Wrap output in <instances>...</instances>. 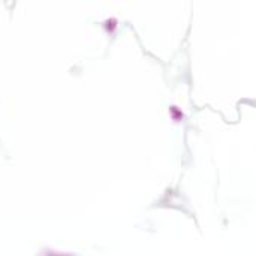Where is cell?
I'll list each match as a JSON object with an SVG mask.
<instances>
[{"label": "cell", "instance_id": "cell-1", "mask_svg": "<svg viewBox=\"0 0 256 256\" xmlns=\"http://www.w3.org/2000/svg\"><path fill=\"white\" fill-rule=\"evenodd\" d=\"M171 114H172L174 120H178V117H183V118H184V114H181V111H178L177 106H172V108H171Z\"/></svg>", "mask_w": 256, "mask_h": 256}]
</instances>
